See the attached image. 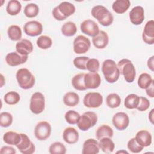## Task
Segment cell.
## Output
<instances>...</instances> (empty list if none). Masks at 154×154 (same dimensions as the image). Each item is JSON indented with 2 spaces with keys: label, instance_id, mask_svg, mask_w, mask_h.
<instances>
[{
  "label": "cell",
  "instance_id": "45",
  "mask_svg": "<svg viewBox=\"0 0 154 154\" xmlns=\"http://www.w3.org/2000/svg\"><path fill=\"white\" fill-rule=\"evenodd\" d=\"M150 106V102L149 100L145 97L143 96H140L139 98V103L138 106H137L136 109L141 112L145 111Z\"/></svg>",
  "mask_w": 154,
  "mask_h": 154
},
{
  "label": "cell",
  "instance_id": "34",
  "mask_svg": "<svg viewBox=\"0 0 154 154\" xmlns=\"http://www.w3.org/2000/svg\"><path fill=\"white\" fill-rule=\"evenodd\" d=\"M106 103L109 108H116L120 106L121 103V98L117 93H111L106 96Z\"/></svg>",
  "mask_w": 154,
  "mask_h": 154
},
{
  "label": "cell",
  "instance_id": "1",
  "mask_svg": "<svg viewBox=\"0 0 154 154\" xmlns=\"http://www.w3.org/2000/svg\"><path fill=\"white\" fill-rule=\"evenodd\" d=\"M91 15L96 19L99 23L103 26L111 25L114 21L112 14L105 7L97 5L94 6L91 10Z\"/></svg>",
  "mask_w": 154,
  "mask_h": 154
},
{
  "label": "cell",
  "instance_id": "11",
  "mask_svg": "<svg viewBox=\"0 0 154 154\" xmlns=\"http://www.w3.org/2000/svg\"><path fill=\"white\" fill-rule=\"evenodd\" d=\"M21 140L16 146L23 154H32L35 151L34 144L30 140L28 136L23 133H20Z\"/></svg>",
  "mask_w": 154,
  "mask_h": 154
},
{
  "label": "cell",
  "instance_id": "38",
  "mask_svg": "<svg viewBox=\"0 0 154 154\" xmlns=\"http://www.w3.org/2000/svg\"><path fill=\"white\" fill-rule=\"evenodd\" d=\"M36 43L39 48L42 49H48L52 46V40L49 36L41 35L37 38Z\"/></svg>",
  "mask_w": 154,
  "mask_h": 154
},
{
  "label": "cell",
  "instance_id": "24",
  "mask_svg": "<svg viewBox=\"0 0 154 154\" xmlns=\"http://www.w3.org/2000/svg\"><path fill=\"white\" fill-rule=\"evenodd\" d=\"M99 146L100 149L105 153H111L115 149V144L111 138L104 137L99 140Z\"/></svg>",
  "mask_w": 154,
  "mask_h": 154
},
{
  "label": "cell",
  "instance_id": "3",
  "mask_svg": "<svg viewBox=\"0 0 154 154\" xmlns=\"http://www.w3.org/2000/svg\"><path fill=\"white\" fill-rule=\"evenodd\" d=\"M75 10V7L73 4L67 1H63L52 10V14L56 20L62 21L72 15Z\"/></svg>",
  "mask_w": 154,
  "mask_h": 154
},
{
  "label": "cell",
  "instance_id": "39",
  "mask_svg": "<svg viewBox=\"0 0 154 154\" xmlns=\"http://www.w3.org/2000/svg\"><path fill=\"white\" fill-rule=\"evenodd\" d=\"M49 152L51 154H65L66 148L61 142H54L51 144L49 148Z\"/></svg>",
  "mask_w": 154,
  "mask_h": 154
},
{
  "label": "cell",
  "instance_id": "8",
  "mask_svg": "<svg viewBox=\"0 0 154 154\" xmlns=\"http://www.w3.org/2000/svg\"><path fill=\"white\" fill-rule=\"evenodd\" d=\"M51 126L46 121L39 122L34 129V135L36 138L40 141L47 140L51 134Z\"/></svg>",
  "mask_w": 154,
  "mask_h": 154
},
{
  "label": "cell",
  "instance_id": "18",
  "mask_svg": "<svg viewBox=\"0 0 154 154\" xmlns=\"http://www.w3.org/2000/svg\"><path fill=\"white\" fill-rule=\"evenodd\" d=\"M142 38L146 44L153 45L154 43L153 20H150L146 23L142 33Z\"/></svg>",
  "mask_w": 154,
  "mask_h": 154
},
{
  "label": "cell",
  "instance_id": "14",
  "mask_svg": "<svg viewBox=\"0 0 154 154\" xmlns=\"http://www.w3.org/2000/svg\"><path fill=\"white\" fill-rule=\"evenodd\" d=\"M80 29L82 33L93 37L96 35L100 31L98 25L90 19L84 20L81 23Z\"/></svg>",
  "mask_w": 154,
  "mask_h": 154
},
{
  "label": "cell",
  "instance_id": "6",
  "mask_svg": "<svg viewBox=\"0 0 154 154\" xmlns=\"http://www.w3.org/2000/svg\"><path fill=\"white\" fill-rule=\"evenodd\" d=\"M97 122V114L93 111H87L84 112L80 116V119L77 123V126L80 130L86 131L93 127Z\"/></svg>",
  "mask_w": 154,
  "mask_h": 154
},
{
  "label": "cell",
  "instance_id": "17",
  "mask_svg": "<svg viewBox=\"0 0 154 154\" xmlns=\"http://www.w3.org/2000/svg\"><path fill=\"white\" fill-rule=\"evenodd\" d=\"M101 83V78L98 73H85L84 84L87 89H95L98 88Z\"/></svg>",
  "mask_w": 154,
  "mask_h": 154
},
{
  "label": "cell",
  "instance_id": "30",
  "mask_svg": "<svg viewBox=\"0 0 154 154\" xmlns=\"http://www.w3.org/2000/svg\"><path fill=\"white\" fill-rule=\"evenodd\" d=\"M85 73H78L75 75L72 79V84L73 88L77 90L84 91L87 88L84 84Z\"/></svg>",
  "mask_w": 154,
  "mask_h": 154
},
{
  "label": "cell",
  "instance_id": "19",
  "mask_svg": "<svg viewBox=\"0 0 154 154\" xmlns=\"http://www.w3.org/2000/svg\"><path fill=\"white\" fill-rule=\"evenodd\" d=\"M99 142L93 138L86 140L82 146V154H97L99 152Z\"/></svg>",
  "mask_w": 154,
  "mask_h": 154
},
{
  "label": "cell",
  "instance_id": "40",
  "mask_svg": "<svg viewBox=\"0 0 154 154\" xmlns=\"http://www.w3.org/2000/svg\"><path fill=\"white\" fill-rule=\"evenodd\" d=\"M80 116V114L78 112L74 110H69L66 112L64 118L69 124L75 125L78 122Z\"/></svg>",
  "mask_w": 154,
  "mask_h": 154
},
{
  "label": "cell",
  "instance_id": "20",
  "mask_svg": "<svg viewBox=\"0 0 154 154\" xmlns=\"http://www.w3.org/2000/svg\"><path fill=\"white\" fill-rule=\"evenodd\" d=\"M16 50L21 55H28L33 51V45L30 40L23 38L16 43Z\"/></svg>",
  "mask_w": 154,
  "mask_h": 154
},
{
  "label": "cell",
  "instance_id": "27",
  "mask_svg": "<svg viewBox=\"0 0 154 154\" xmlns=\"http://www.w3.org/2000/svg\"><path fill=\"white\" fill-rule=\"evenodd\" d=\"M114 135L112 129L108 125H102L96 130V137L97 140H100L104 137L112 138Z\"/></svg>",
  "mask_w": 154,
  "mask_h": 154
},
{
  "label": "cell",
  "instance_id": "44",
  "mask_svg": "<svg viewBox=\"0 0 154 154\" xmlns=\"http://www.w3.org/2000/svg\"><path fill=\"white\" fill-rule=\"evenodd\" d=\"M89 59V57L85 56L76 57L73 60V64L78 69L86 70V64Z\"/></svg>",
  "mask_w": 154,
  "mask_h": 154
},
{
  "label": "cell",
  "instance_id": "22",
  "mask_svg": "<svg viewBox=\"0 0 154 154\" xmlns=\"http://www.w3.org/2000/svg\"><path fill=\"white\" fill-rule=\"evenodd\" d=\"M135 138L137 142L143 147H148L152 144V135L147 130L139 131L136 134Z\"/></svg>",
  "mask_w": 154,
  "mask_h": 154
},
{
  "label": "cell",
  "instance_id": "9",
  "mask_svg": "<svg viewBox=\"0 0 154 154\" xmlns=\"http://www.w3.org/2000/svg\"><path fill=\"white\" fill-rule=\"evenodd\" d=\"M103 103V96L98 92H89L87 93L83 99L85 106L90 108H99Z\"/></svg>",
  "mask_w": 154,
  "mask_h": 154
},
{
  "label": "cell",
  "instance_id": "29",
  "mask_svg": "<svg viewBox=\"0 0 154 154\" xmlns=\"http://www.w3.org/2000/svg\"><path fill=\"white\" fill-rule=\"evenodd\" d=\"M7 34L8 38L13 41H19L22 38V32L20 26L12 25L8 28Z\"/></svg>",
  "mask_w": 154,
  "mask_h": 154
},
{
  "label": "cell",
  "instance_id": "28",
  "mask_svg": "<svg viewBox=\"0 0 154 154\" xmlns=\"http://www.w3.org/2000/svg\"><path fill=\"white\" fill-rule=\"evenodd\" d=\"M63 102L66 106L70 107L75 106L79 102V95L75 92H67L63 97Z\"/></svg>",
  "mask_w": 154,
  "mask_h": 154
},
{
  "label": "cell",
  "instance_id": "12",
  "mask_svg": "<svg viewBox=\"0 0 154 154\" xmlns=\"http://www.w3.org/2000/svg\"><path fill=\"white\" fill-rule=\"evenodd\" d=\"M24 32L30 37L40 35L43 31L42 24L37 20H31L25 23L23 26Z\"/></svg>",
  "mask_w": 154,
  "mask_h": 154
},
{
  "label": "cell",
  "instance_id": "42",
  "mask_svg": "<svg viewBox=\"0 0 154 154\" xmlns=\"http://www.w3.org/2000/svg\"><path fill=\"white\" fill-rule=\"evenodd\" d=\"M127 147L128 149L132 152L134 153H138L140 152H141L144 147L141 146L135 140V138H131L127 144Z\"/></svg>",
  "mask_w": 154,
  "mask_h": 154
},
{
  "label": "cell",
  "instance_id": "21",
  "mask_svg": "<svg viewBox=\"0 0 154 154\" xmlns=\"http://www.w3.org/2000/svg\"><path fill=\"white\" fill-rule=\"evenodd\" d=\"M92 42L95 48L101 49L106 48L109 42V37L104 31H99V33L93 37Z\"/></svg>",
  "mask_w": 154,
  "mask_h": 154
},
{
  "label": "cell",
  "instance_id": "33",
  "mask_svg": "<svg viewBox=\"0 0 154 154\" xmlns=\"http://www.w3.org/2000/svg\"><path fill=\"white\" fill-rule=\"evenodd\" d=\"M139 98L140 96L135 94H130L128 95L124 100L125 106L129 109L136 108L139 103Z\"/></svg>",
  "mask_w": 154,
  "mask_h": 154
},
{
  "label": "cell",
  "instance_id": "7",
  "mask_svg": "<svg viewBox=\"0 0 154 154\" xmlns=\"http://www.w3.org/2000/svg\"><path fill=\"white\" fill-rule=\"evenodd\" d=\"M45 107V99L44 95L38 91L33 93L30 99V111L35 114H39L44 111Z\"/></svg>",
  "mask_w": 154,
  "mask_h": 154
},
{
  "label": "cell",
  "instance_id": "50",
  "mask_svg": "<svg viewBox=\"0 0 154 154\" xmlns=\"http://www.w3.org/2000/svg\"><path fill=\"white\" fill-rule=\"evenodd\" d=\"M1 87H2V86H3V85L5 84V80L4 81V80H2L3 79V78H4V76H2V75L1 74Z\"/></svg>",
  "mask_w": 154,
  "mask_h": 154
},
{
  "label": "cell",
  "instance_id": "41",
  "mask_svg": "<svg viewBox=\"0 0 154 154\" xmlns=\"http://www.w3.org/2000/svg\"><path fill=\"white\" fill-rule=\"evenodd\" d=\"M13 116L8 112H2L0 114V125L3 128L10 126L13 123Z\"/></svg>",
  "mask_w": 154,
  "mask_h": 154
},
{
  "label": "cell",
  "instance_id": "13",
  "mask_svg": "<svg viewBox=\"0 0 154 154\" xmlns=\"http://www.w3.org/2000/svg\"><path fill=\"white\" fill-rule=\"evenodd\" d=\"M112 123L117 129L119 131L125 130L129 124V116L124 112H118L112 117Z\"/></svg>",
  "mask_w": 154,
  "mask_h": 154
},
{
  "label": "cell",
  "instance_id": "16",
  "mask_svg": "<svg viewBox=\"0 0 154 154\" xmlns=\"http://www.w3.org/2000/svg\"><path fill=\"white\" fill-rule=\"evenodd\" d=\"M129 19L135 25H139L144 20V10L143 7L137 5L133 7L129 12Z\"/></svg>",
  "mask_w": 154,
  "mask_h": 154
},
{
  "label": "cell",
  "instance_id": "4",
  "mask_svg": "<svg viewBox=\"0 0 154 154\" xmlns=\"http://www.w3.org/2000/svg\"><path fill=\"white\" fill-rule=\"evenodd\" d=\"M16 79L19 87L24 90L32 88L35 82V79L32 73L26 68L19 69L16 74Z\"/></svg>",
  "mask_w": 154,
  "mask_h": 154
},
{
  "label": "cell",
  "instance_id": "15",
  "mask_svg": "<svg viewBox=\"0 0 154 154\" xmlns=\"http://www.w3.org/2000/svg\"><path fill=\"white\" fill-rule=\"evenodd\" d=\"M28 58V55H23L17 52H11L6 55L5 61L10 66L14 67L25 63Z\"/></svg>",
  "mask_w": 154,
  "mask_h": 154
},
{
  "label": "cell",
  "instance_id": "23",
  "mask_svg": "<svg viewBox=\"0 0 154 154\" xmlns=\"http://www.w3.org/2000/svg\"><path fill=\"white\" fill-rule=\"evenodd\" d=\"M63 138L66 143L70 144H75L79 140V133L75 128L67 127L63 131Z\"/></svg>",
  "mask_w": 154,
  "mask_h": 154
},
{
  "label": "cell",
  "instance_id": "31",
  "mask_svg": "<svg viewBox=\"0 0 154 154\" xmlns=\"http://www.w3.org/2000/svg\"><path fill=\"white\" fill-rule=\"evenodd\" d=\"M22 9V5L17 0H10L8 2L6 11L11 16L18 14Z\"/></svg>",
  "mask_w": 154,
  "mask_h": 154
},
{
  "label": "cell",
  "instance_id": "37",
  "mask_svg": "<svg viewBox=\"0 0 154 154\" xmlns=\"http://www.w3.org/2000/svg\"><path fill=\"white\" fill-rule=\"evenodd\" d=\"M20 99V95L18 93L14 91L7 92L4 96L5 102L8 105L17 104Z\"/></svg>",
  "mask_w": 154,
  "mask_h": 154
},
{
  "label": "cell",
  "instance_id": "43",
  "mask_svg": "<svg viewBox=\"0 0 154 154\" xmlns=\"http://www.w3.org/2000/svg\"><path fill=\"white\" fill-rule=\"evenodd\" d=\"M99 67L100 63L96 58H90L86 64V69L91 73L97 72Z\"/></svg>",
  "mask_w": 154,
  "mask_h": 154
},
{
  "label": "cell",
  "instance_id": "2",
  "mask_svg": "<svg viewBox=\"0 0 154 154\" xmlns=\"http://www.w3.org/2000/svg\"><path fill=\"white\" fill-rule=\"evenodd\" d=\"M102 72L108 83H114L120 76V71L116 62L111 59L105 60L102 66Z\"/></svg>",
  "mask_w": 154,
  "mask_h": 154
},
{
  "label": "cell",
  "instance_id": "26",
  "mask_svg": "<svg viewBox=\"0 0 154 154\" xmlns=\"http://www.w3.org/2000/svg\"><path fill=\"white\" fill-rule=\"evenodd\" d=\"M130 5L131 2L129 0H116L113 2L112 8L116 13L123 14L128 10Z\"/></svg>",
  "mask_w": 154,
  "mask_h": 154
},
{
  "label": "cell",
  "instance_id": "51",
  "mask_svg": "<svg viewBox=\"0 0 154 154\" xmlns=\"http://www.w3.org/2000/svg\"><path fill=\"white\" fill-rule=\"evenodd\" d=\"M117 153H128V152H126V150H120V151H117Z\"/></svg>",
  "mask_w": 154,
  "mask_h": 154
},
{
  "label": "cell",
  "instance_id": "32",
  "mask_svg": "<svg viewBox=\"0 0 154 154\" xmlns=\"http://www.w3.org/2000/svg\"><path fill=\"white\" fill-rule=\"evenodd\" d=\"M62 34L66 37H72L77 32V27L76 24L73 22H67L64 23L61 29Z\"/></svg>",
  "mask_w": 154,
  "mask_h": 154
},
{
  "label": "cell",
  "instance_id": "35",
  "mask_svg": "<svg viewBox=\"0 0 154 154\" xmlns=\"http://www.w3.org/2000/svg\"><path fill=\"white\" fill-rule=\"evenodd\" d=\"M153 81L150 75L147 73H141L138 78V85L142 89L147 88Z\"/></svg>",
  "mask_w": 154,
  "mask_h": 154
},
{
  "label": "cell",
  "instance_id": "48",
  "mask_svg": "<svg viewBox=\"0 0 154 154\" xmlns=\"http://www.w3.org/2000/svg\"><path fill=\"white\" fill-rule=\"evenodd\" d=\"M153 62H154V57L152 56L150 57L147 60V67L148 68L151 70L153 71L154 70V66H153Z\"/></svg>",
  "mask_w": 154,
  "mask_h": 154
},
{
  "label": "cell",
  "instance_id": "10",
  "mask_svg": "<svg viewBox=\"0 0 154 154\" xmlns=\"http://www.w3.org/2000/svg\"><path fill=\"white\" fill-rule=\"evenodd\" d=\"M91 42L88 38L79 35L73 40V51L77 54H85L90 48Z\"/></svg>",
  "mask_w": 154,
  "mask_h": 154
},
{
  "label": "cell",
  "instance_id": "25",
  "mask_svg": "<svg viewBox=\"0 0 154 154\" xmlns=\"http://www.w3.org/2000/svg\"><path fill=\"white\" fill-rule=\"evenodd\" d=\"M21 140L20 134L13 131H8L3 135V141L5 143L10 145L16 146Z\"/></svg>",
  "mask_w": 154,
  "mask_h": 154
},
{
  "label": "cell",
  "instance_id": "36",
  "mask_svg": "<svg viewBox=\"0 0 154 154\" xmlns=\"http://www.w3.org/2000/svg\"><path fill=\"white\" fill-rule=\"evenodd\" d=\"M24 14L28 18L36 17L39 13L38 6L34 3L28 4L24 8Z\"/></svg>",
  "mask_w": 154,
  "mask_h": 154
},
{
  "label": "cell",
  "instance_id": "49",
  "mask_svg": "<svg viewBox=\"0 0 154 154\" xmlns=\"http://www.w3.org/2000/svg\"><path fill=\"white\" fill-rule=\"evenodd\" d=\"M153 109H152L149 114V119L152 123H153Z\"/></svg>",
  "mask_w": 154,
  "mask_h": 154
},
{
  "label": "cell",
  "instance_id": "47",
  "mask_svg": "<svg viewBox=\"0 0 154 154\" xmlns=\"http://www.w3.org/2000/svg\"><path fill=\"white\" fill-rule=\"evenodd\" d=\"M153 87H154V85H153V81L151 83V84L147 88H146V94H147L148 96H149L150 97H152V98H153L154 97Z\"/></svg>",
  "mask_w": 154,
  "mask_h": 154
},
{
  "label": "cell",
  "instance_id": "5",
  "mask_svg": "<svg viewBox=\"0 0 154 154\" xmlns=\"http://www.w3.org/2000/svg\"><path fill=\"white\" fill-rule=\"evenodd\" d=\"M117 66L120 73L123 76L127 82L131 83L134 81L136 76V70L130 60L127 58L122 59L118 62Z\"/></svg>",
  "mask_w": 154,
  "mask_h": 154
},
{
  "label": "cell",
  "instance_id": "46",
  "mask_svg": "<svg viewBox=\"0 0 154 154\" xmlns=\"http://www.w3.org/2000/svg\"><path fill=\"white\" fill-rule=\"evenodd\" d=\"M0 153L1 154H15L16 150L11 146H3L1 147Z\"/></svg>",
  "mask_w": 154,
  "mask_h": 154
}]
</instances>
